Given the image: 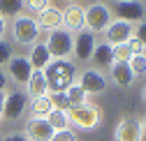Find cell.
Here are the masks:
<instances>
[{
    "label": "cell",
    "mask_w": 146,
    "mask_h": 141,
    "mask_svg": "<svg viewBox=\"0 0 146 141\" xmlns=\"http://www.w3.org/2000/svg\"><path fill=\"white\" fill-rule=\"evenodd\" d=\"M26 88H28L26 95H28L30 99L42 97V95H49V86H46V76H44V72H35V69H33V74H30Z\"/></svg>",
    "instance_id": "19"
},
{
    "label": "cell",
    "mask_w": 146,
    "mask_h": 141,
    "mask_svg": "<svg viewBox=\"0 0 146 141\" xmlns=\"http://www.w3.org/2000/svg\"><path fill=\"white\" fill-rule=\"evenodd\" d=\"M141 127H144V132H146V118H144V120H141Z\"/></svg>",
    "instance_id": "37"
},
{
    "label": "cell",
    "mask_w": 146,
    "mask_h": 141,
    "mask_svg": "<svg viewBox=\"0 0 146 141\" xmlns=\"http://www.w3.org/2000/svg\"><path fill=\"white\" fill-rule=\"evenodd\" d=\"M33 74V67L28 63L26 56H12L9 63H7V79H12L19 88L28 86V79Z\"/></svg>",
    "instance_id": "10"
},
{
    "label": "cell",
    "mask_w": 146,
    "mask_h": 141,
    "mask_svg": "<svg viewBox=\"0 0 146 141\" xmlns=\"http://www.w3.org/2000/svg\"><path fill=\"white\" fill-rule=\"evenodd\" d=\"M3 107H5V93H0V118H3Z\"/></svg>",
    "instance_id": "35"
},
{
    "label": "cell",
    "mask_w": 146,
    "mask_h": 141,
    "mask_svg": "<svg viewBox=\"0 0 146 141\" xmlns=\"http://www.w3.org/2000/svg\"><path fill=\"white\" fill-rule=\"evenodd\" d=\"M51 111H53V102L49 95L30 99V118H46Z\"/></svg>",
    "instance_id": "20"
},
{
    "label": "cell",
    "mask_w": 146,
    "mask_h": 141,
    "mask_svg": "<svg viewBox=\"0 0 146 141\" xmlns=\"http://www.w3.org/2000/svg\"><path fill=\"white\" fill-rule=\"evenodd\" d=\"M65 95H67V102H70V109H74V107H81V104H86L88 102V95L84 93V88L74 81L67 90H65Z\"/></svg>",
    "instance_id": "22"
},
{
    "label": "cell",
    "mask_w": 146,
    "mask_h": 141,
    "mask_svg": "<svg viewBox=\"0 0 146 141\" xmlns=\"http://www.w3.org/2000/svg\"><path fill=\"white\" fill-rule=\"evenodd\" d=\"M144 127L135 118H123L116 130H114V141H144Z\"/></svg>",
    "instance_id": "12"
},
{
    "label": "cell",
    "mask_w": 146,
    "mask_h": 141,
    "mask_svg": "<svg viewBox=\"0 0 146 141\" xmlns=\"http://www.w3.org/2000/svg\"><path fill=\"white\" fill-rule=\"evenodd\" d=\"M3 141H28V139H26V134H21V132H14V134L3 136Z\"/></svg>",
    "instance_id": "33"
},
{
    "label": "cell",
    "mask_w": 146,
    "mask_h": 141,
    "mask_svg": "<svg viewBox=\"0 0 146 141\" xmlns=\"http://www.w3.org/2000/svg\"><path fill=\"white\" fill-rule=\"evenodd\" d=\"M109 76L111 81L118 86V88H130L132 81H135V74L127 63H121V60H114V65L109 67Z\"/></svg>",
    "instance_id": "17"
},
{
    "label": "cell",
    "mask_w": 146,
    "mask_h": 141,
    "mask_svg": "<svg viewBox=\"0 0 146 141\" xmlns=\"http://www.w3.org/2000/svg\"><path fill=\"white\" fill-rule=\"evenodd\" d=\"M63 21H65L63 28H67L70 32L84 30V7L79 3H70L65 7V12H63Z\"/></svg>",
    "instance_id": "16"
},
{
    "label": "cell",
    "mask_w": 146,
    "mask_h": 141,
    "mask_svg": "<svg viewBox=\"0 0 146 141\" xmlns=\"http://www.w3.org/2000/svg\"><path fill=\"white\" fill-rule=\"evenodd\" d=\"M127 65H130V69H132L135 76H146V53L132 56L130 60H127Z\"/></svg>",
    "instance_id": "24"
},
{
    "label": "cell",
    "mask_w": 146,
    "mask_h": 141,
    "mask_svg": "<svg viewBox=\"0 0 146 141\" xmlns=\"http://www.w3.org/2000/svg\"><path fill=\"white\" fill-rule=\"evenodd\" d=\"M46 123L53 127V132H58V130H67V127H70V116H67V111L53 109V111L46 116Z\"/></svg>",
    "instance_id": "23"
},
{
    "label": "cell",
    "mask_w": 146,
    "mask_h": 141,
    "mask_svg": "<svg viewBox=\"0 0 146 141\" xmlns=\"http://www.w3.org/2000/svg\"><path fill=\"white\" fill-rule=\"evenodd\" d=\"M114 21V14H111V7L107 3H93L84 7V28L90 30V32H104L107 26Z\"/></svg>",
    "instance_id": "3"
},
{
    "label": "cell",
    "mask_w": 146,
    "mask_h": 141,
    "mask_svg": "<svg viewBox=\"0 0 146 141\" xmlns=\"http://www.w3.org/2000/svg\"><path fill=\"white\" fill-rule=\"evenodd\" d=\"M5 32H7V19H3V16H0V40L5 37Z\"/></svg>",
    "instance_id": "34"
},
{
    "label": "cell",
    "mask_w": 146,
    "mask_h": 141,
    "mask_svg": "<svg viewBox=\"0 0 146 141\" xmlns=\"http://www.w3.org/2000/svg\"><path fill=\"white\" fill-rule=\"evenodd\" d=\"M127 49H130V53H132V56H141V53H146V46H144L137 37H132L130 42H127Z\"/></svg>",
    "instance_id": "29"
},
{
    "label": "cell",
    "mask_w": 146,
    "mask_h": 141,
    "mask_svg": "<svg viewBox=\"0 0 146 141\" xmlns=\"http://www.w3.org/2000/svg\"><path fill=\"white\" fill-rule=\"evenodd\" d=\"M90 60H93V67H95V69H100V72L109 69V67L114 65L111 46H109L107 42H98V44H95V51H93V56H90Z\"/></svg>",
    "instance_id": "18"
},
{
    "label": "cell",
    "mask_w": 146,
    "mask_h": 141,
    "mask_svg": "<svg viewBox=\"0 0 146 141\" xmlns=\"http://www.w3.org/2000/svg\"><path fill=\"white\" fill-rule=\"evenodd\" d=\"M70 116V125H74L77 130H84V132H93L100 123H102V111L95 107V104H81V107H74L67 111Z\"/></svg>",
    "instance_id": "4"
},
{
    "label": "cell",
    "mask_w": 146,
    "mask_h": 141,
    "mask_svg": "<svg viewBox=\"0 0 146 141\" xmlns=\"http://www.w3.org/2000/svg\"><path fill=\"white\" fill-rule=\"evenodd\" d=\"M70 3H77V0H70Z\"/></svg>",
    "instance_id": "38"
},
{
    "label": "cell",
    "mask_w": 146,
    "mask_h": 141,
    "mask_svg": "<svg viewBox=\"0 0 146 141\" xmlns=\"http://www.w3.org/2000/svg\"><path fill=\"white\" fill-rule=\"evenodd\" d=\"M111 14H116V19H121V21L139 23L146 16V5L141 0H114L111 3Z\"/></svg>",
    "instance_id": "6"
},
{
    "label": "cell",
    "mask_w": 146,
    "mask_h": 141,
    "mask_svg": "<svg viewBox=\"0 0 146 141\" xmlns=\"http://www.w3.org/2000/svg\"><path fill=\"white\" fill-rule=\"evenodd\" d=\"M49 5H51L49 0H26V7L33 9V12H42V9L49 7Z\"/></svg>",
    "instance_id": "30"
},
{
    "label": "cell",
    "mask_w": 146,
    "mask_h": 141,
    "mask_svg": "<svg viewBox=\"0 0 146 141\" xmlns=\"http://www.w3.org/2000/svg\"><path fill=\"white\" fill-rule=\"evenodd\" d=\"M135 37L146 46V21H139V23L135 26Z\"/></svg>",
    "instance_id": "31"
},
{
    "label": "cell",
    "mask_w": 146,
    "mask_h": 141,
    "mask_svg": "<svg viewBox=\"0 0 146 141\" xmlns=\"http://www.w3.org/2000/svg\"><path fill=\"white\" fill-rule=\"evenodd\" d=\"M12 56H14V49H12V44H9L7 40H0V67H3V65H7Z\"/></svg>",
    "instance_id": "27"
},
{
    "label": "cell",
    "mask_w": 146,
    "mask_h": 141,
    "mask_svg": "<svg viewBox=\"0 0 146 141\" xmlns=\"http://www.w3.org/2000/svg\"><path fill=\"white\" fill-rule=\"evenodd\" d=\"M95 44H98V37H95V32H90V30H79L74 32V49H72V56H77V60H90V56H93V51H95Z\"/></svg>",
    "instance_id": "11"
},
{
    "label": "cell",
    "mask_w": 146,
    "mask_h": 141,
    "mask_svg": "<svg viewBox=\"0 0 146 141\" xmlns=\"http://www.w3.org/2000/svg\"><path fill=\"white\" fill-rule=\"evenodd\" d=\"M135 37V23H127L121 19H114L104 30V42L109 46H118V44H127Z\"/></svg>",
    "instance_id": "9"
},
{
    "label": "cell",
    "mask_w": 146,
    "mask_h": 141,
    "mask_svg": "<svg viewBox=\"0 0 146 141\" xmlns=\"http://www.w3.org/2000/svg\"><path fill=\"white\" fill-rule=\"evenodd\" d=\"M111 53H114V60H121V63H127L132 58L130 49H127V44H118V46H111Z\"/></svg>",
    "instance_id": "26"
},
{
    "label": "cell",
    "mask_w": 146,
    "mask_h": 141,
    "mask_svg": "<svg viewBox=\"0 0 146 141\" xmlns=\"http://www.w3.org/2000/svg\"><path fill=\"white\" fill-rule=\"evenodd\" d=\"M7 83H9V79H7V72L3 67H0V93H5L7 90Z\"/></svg>",
    "instance_id": "32"
},
{
    "label": "cell",
    "mask_w": 146,
    "mask_h": 141,
    "mask_svg": "<svg viewBox=\"0 0 146 141\" xmlns=\"http://www.w3.org/2000/svg\"><path fill=\"white\" fill-rule=\"evenodd\" d=\"M51 102H53V109H60V111H70V102L65 93H49Z\"/></svg>",
    "instance_id": "25"
},
{
    "label": "cell",
    "mask_w": 146,
    "mask_h": 141,
    "mask_svg": "<svg viewBox=\"0 0 146 141\" xmlns=\"http://www.w3.org/2000/svg\"><path fill=\"white\" fill-rule=\"evenodd\" d=\"M141 99L146 102V86H144V90H141Z\"/></svg>",
    "instance_id": "36"
},
{
    "label": "cell",
    "mask_w": 146,
    "mask_h": 141,
    "mask_svg": "<svg viewBox=\"0 0 146 141\" xmlns=\"http://www.w3.org/2000/svg\"><path fill=\"white\" fill-rule=\"evenodd\" d=\"M26 58H28V63H30V67L35 69V72H44L46 65L53 60L51 53H49V49H46V42H42V40L30 46V53Z\"/></svg>",
    "instance_id": "15"
},
{
    "label": "cell",
    "mask_w": 146,
    "mask_h": 141,
    "mask_svg": "<svg viewBox=\"0 0 146 141\" xmlns=\"http://www.w3.org/2000/svg\"><path fill=\"white\" fill-rule=\"evenodd\" d=\"M49 3H51V0H49Z\"/></svg>",
    "instance_id": "39"
},
{
    "label": "cell",
    "mask_w": 146,
    "mask_h": 141,
    "mask_svg": "<svg viewBox=\"0 0 146 141\" xmlns=\"http://www.w3.org/2000/svg\"><path fill=\"white\" fill-rule=\"evenodd\" d=\"M26 109H28V95L26 90L16 88V90H9L5 93V107H3V118L16 123L26 116Z\"/></svg>",
    "instance_id": "7"
},
{
    "label": "cell",
    "mask_w": 146,
    "mask_h": 141,
    "mask_svg": "<svg viewBox=\"0 0 146 141\" xmlns=\"http://www.w3.org/2000/svg\"><path fill=\"white\" fill-rule=\"evenodd\" d=\"M35 21H37L40 30H46V32H53V30H58V28L65 26V21H63V9L53 7V5L44 7L42 12H37Z\"/></svg>",
    "instance_id": "13"
},
{
    "label": "cell",
    "mask_w": 146,
    "mask_h": 141,
    "mask_svg": "<svg viewBox=\"0 0 146 141\" xmlns=\"http://www.w3.org/2000/svg\"><path fill=\"white\" fill-rule=\"evenodd\" d=\"M44 76H46V86H49V93H65L67 88L77 81L79 76V67L74 60L63 58V60H51L44 69Z\"/></svg>",
    "instance_id": "1"
},
{
    "label": "cell",
    "mask_w": 146,
    "mask_h": 141,
    "mask_svg": "<svg viewBox=\"0 0 146 141\" xmlns=\"http://www.w3.org/2000/svg\"><path fill=\"white\" fill-rule=\"evenodd\" d=\"M40 35H42V30L35 21V16L19 14L12 21V37L19 46H33L35 42H40Z\"/></svg>",
    "instance_id": "2"
},
{
    "label": "cell",
    "mask_w": 146,
    "mask_h": 141,
    "mask_svg": "<svg viewBox=\"0 0 146 141\" xmlns=\"http://www.w3.org/2000/svg\"><path fill=\"white\" fill-rule=\"evenodd\" d=\"M46 49L53 60H63L72 56V49H74V32H70L67 28H58L49 32L46 37Z\"/></svg>",
    "instance_id": "5"
},
{
    "label": "cell",
    "mask_w": 146,
    "mask_h": 141,
    "mask_svg": "<svg viewBox=\"0 0 146 141\" xmlns=\"http://www.w3.org/2000/svg\"><path fill=\"white\" fill-rule=\"evenodd\" d=\"M23 134H26L28 141H51L53 139V127L46 123V118H28Z\"/></svg>",
    "instance_id": "14"
},
{
    "label": "cell",
    "mask_w": 146,
    "mask_h": 141,
    "mask_svg": "<svg viewBox=\"0 0 146 141\" xmlns=\"http://www.w3.org/2000/svg\"><path fill=\"white\" fill-rule=\"evenodd\" d=\"M51 141H77V132L67 127V130H58V132H53V139Z\"/></svg>",
    "instance_id": "28"
},
{
    "label": "cell",
    "mask_w": 146,
    "mask_h": 141,
    "mask_svg": "<svg viewBox=\"0 0 146 141\" xmlns=\"http://www.w3.org/2000/svg\"><path fill=\"white\" fill-rule=\"evenodd\" d=\"M26 9V0H0V16L3 19H16Z\"/></svg>",
    "instance_id": "21"
},
{
    "label": "cell",
    "mask_w": 146,
    "mask_h": 141,
    "mask_svg": "<svg viewBox=\"0 0 146 141\" xmlns=\"http://www.w3.org/2000/svg\"><path fill=\"white\" fill-rule=\"evenodd\" d=\"M77 83L84 88V93H86V95H102V93H107L109 79H107L104 72H100V69L88 67V69H84V72H79Z\"/></svg>",
    "instance_id": "8"
}]
</instances>
